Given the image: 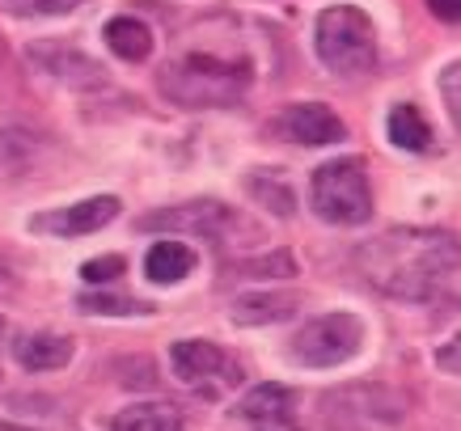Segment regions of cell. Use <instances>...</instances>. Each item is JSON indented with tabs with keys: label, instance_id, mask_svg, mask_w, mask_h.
Segmentation results:
<instances>
[{
	"label": "cell",
	"instance_id": "1",
	"mask_svg": "<svg viewBox=\"0 0 461 431\" xmlns=\"http://www.w3.org/2000/svg\"><path fill=\"white\" fill-rule=\"evenodd\" d=\"M356 266L377 292L428 305L457 283V241L436 229H390L364 241L356 250Z\"/></svg>",
	"mask_w": 461,
	"mask_h": 431
},
{
	"label": "cell",
	"instance_id": "2",
	"mask_svg": "<svg viewBox=\"0 0 461 431\" xmlns=\"http://www.w3.org/2000/svg\"><path fill=\"white\" fill-rule=\"evenodd\" d=\"M250 59H224L212 56V51H186V56H178L174 64L161 68V94L174 106H191V111L229 106L250 89Z\"/></svg>",
	"mask_w": 461,
	"mask_h": 431
},
{
	"label": "cell",
	"instance_id": "3",
	"mask_svg": "<svg viewBox=\"0 0 461 431\" xmlns=\"http://www.w3.org/2000/svg\"><path fill=\"white\" fill-rule=\"evenodd\" d=\"M313 47H318V59L335 76H364V72L377 64V34H373V22L364 9L356 4H330L321 9L318 17V34H313Z\"/></svg>",
	"mask_w": 461,
	"mask_h": 431
},
{
	"label": "cell",
	"instance_id": "4",
	"mask_svg": "<svg viewBox=\"0 0 461 431\" xmlns=\"http://www.w3.org/2000/svg\"><path fill=\"white\" fill-rule=\"evenodd\" d=\"M309 208L318 211V220L356 229L373 216V191H368V169L360 157H339L330 166H321L309 182Z\"/></svg>",
	"mask_w": 461,
	"mask_h": 431
},
{
	"label": "cell",
	"instance_id": "5",
	"mask_svg": "<svg viewBox=\"0 0 461 431\" xmlns=\"http://www.w3.org/2000/svg\"><path fill=\"white\" fill-rule=\"evenodd\" d=\"M169 368L186 390L203 393V398H224L241 385V364L208 338H178L169 347Z\"/></svg>",
	"mask_w": 461,
	"mask_h": 431
},
{
	"label": "cell",
	"instance_id": "6",
	"mask_svg": "<svg viewBox=\"0 0 461 431\" xmlns=\"http://www.w3.org/2000/svg\"><path fill=\"white\" fill-rule=\"evenodd\" d=\"M364 343V321L348 309H335V313H321V318L305 321L293 338V360L305 364V368H335V364H348Z\"/></svg>",
	"mask_w": 461,
	"mask_h": 431
},
{
	"label": "cell",
	"instance_id": "7",
	"mask_svg": "<svg viewBox=\"0 0 461 431\" xmlns=\"http://www.w3.org/2000/svg\"><path fill=\"white\" fill-rule=\"evenodd\" d=\"M30 59L39 64L47 76H56L59 85H68V89H102L106 85V68H102L98 59H89L85 51L68 47V42H56V39H39L30 42Z\"/></svg>",
	"mask_w": 461,
	"mask_h": 431
},
{
	"label": "cell",
	"instance_id": "8",
	"mask_svg": "<svg viewBox=\"0 0 461 431\" xmlns=\"http://www.w3.org/2000/svg\"><path fill=\"white\" fill-rule=\"evenodd\" d=\"M229 224H233V211L224 203L199 199V203H182V208H166L144 216L140 229L144 233H157V229H166V233H195V237H208V241H221L229 233Z\"/></svg>",
	"mask_w": 461,
	"mask_h": 431
},
{
	"label": "cell",
	"instance_id": "9",
	"mask_svg": "<svg viewBox=\"0 0 461 431\" xmlns=\"http://www.w3.org/2000/svg\"><path fill=\"white\" fill-rule=\"evenodd\" d=\"M119 216V199L114 195H98V199H81L72 208L59 211H42L34 216V233H56V237H85V233H98L106 224Z\"/></svg>",
	"mask_w": 461,
	"mask_h": 431
},
{
	"label": "cell",
	"instance_id": "10",
	"mask_svg": "<svg viewBox=\"0 0 461 431\" xmlns=\"http://www.w3.org/2000/svg\"><path fill=\"white\" fill-rule=\"evenodd\" d=\"M280 131L296 144H305V148H326V144H339V139L348 136V127L339 119L330 106H321V102H296L288 111L280 114Z\"/></svg>",
	"mask_w": 461,
	"mask_h": 431
},
{
	"label": "cell",
	"instance_id": "11",
	"mask_svg": "<svg viewBox=\"0 0 461 431\" xmlns=\"http://www.w3.org/2000/svg\"><path fill=\"white\" fill-rule=\"evenodd\" d=\"M293 410H296V398H293V390H284V385H258V390H250L238 402V415L246 418V423H254V427L293 423Z\"/></svg>",
	"mask_w": 461,
	"mask_h": 431
},
{
	"label": "cell",
	"instance_id": "12",
	"mask_svg": "<svg viewBox=\"0 0 461 431\" xmlns=\"http://www.w3.org/2000/svg\"><path fill=\"white\" fill-rule=\"evenodd\" d=\"M301 309L296 292H246L233 301V321L241 326H271V321H288Z\"/></svg>",
	"mask_w": 461,
	"mask_h": 431
},
{
	"label": "cell",
	"instance_id": "13",
	"mask_svg": "<svg viewBox=\"0 0 461 431\" xmlns=\"http://www.w3.org/2000/svg\"><path fill=\"white\" fill-rule=\"evenodd\" d=\"M14 355L26 373H56L72 360V338H64V334H30L14 347Z\"/></svg>",
	"mask_w": 461,
	"mask_h": 431
},
{
	"label": "cell",
	"instance_id": "14",
	"mask_svg": "<svg viewBox=\"0 0 461 431\" xmlns=\"http://www.w3.org/2000/svg\"><path fill=\"white\" fill-rule=\"evenodd\" d=\"M106 47H111L119 59H127V64H144V59L153 56V30L144 26L140 17H114V22H106Z\"/></svg>",
	"mask_w": 461,
	"mask_h": 431
},
{
	"label": "cell",
	"instance_id": "15",
	"mask_svg": "<svg viewBox=\"0 0 461 431\" xmlns=\"http://www.w3.org/2000/svg\"><path fill=\"white\" fill-rule=\"evenodd\" d=\"M111 431H186L182 410L169 402H140L119 410L111 423Z\"/></svg>",
	"mask_w": 461,
	"mask_h": 431
},
{
	"label": "cell",
	"instance_id": "16",
	"mask_svg": "<svg viewBox=\"0 0 461 431\" xmlns=\"http://www.w3.org/2000/svg\"><path fill=\"white\" fill-rule=\"evenodd\" d=\"M195 266V250L182 246V241H157L149 258H144V275L153 283H182Z\"/></svg>",
	"mask_w": 461,
	"mask_h": 431
},
{
	"label": "cell",
	"instance_id": "17",
	"mask_svg": "<svg viewBox=\"0 0 461 431\" xmlns=\"http://www.w3.org/2000/svg\"><path fill=\"white\" fill-rule=\"evenodd\" d=\"M390 144L402 153H428L432 148V127L415 106H393L390 111Z\"/></svg>",
	"mask_w": 461,
	"mask_h": 431
},
{
	"label": "cell",
	"instance_id": "18",
	"mask_svg": "<svg viewBox=\"0 0 461 431\" xmlns=\"http://www.w3.org/2000/svg\"><path fill=\"white\" fill-rule=\"evenodd\" d=\"M246 186H250V195L258 199L267 211H276V216H293L296 199H293V186H288L284 174H250Z\"/></svg>",
	"mask_w": 461,
	"mask_h": 431
},
{
	"label": "cell",
	"instance_id": "19",
	"mask_svg": "<svg viewBox=\"0 0 461 431\" xmlns=\"http://www.w3.org/2000/svg\"><path fill=\"white\" fill-rule=\"evenodd\" d=\"M77 309L85 313H106V318H131V313H153L144 301H131V296H111V292H85L77 301Z\"/></svg>",
	"mask_w": 461,
	"mask_h": 431
},
{
	"label": "cell",
	"instance_id": "20",
	"mask_svg": "<svg viewBox=\"0 0 461 431\" xmlns=\"http://www.w3.org/2000/svg\"><path fill=\"white\" fill-rule=\"evenodd\" d=\"M34 131L26 127H0V169H14L22 166L26 157H34Z\"/></svg>",
	"mask_w": 461,
	"mask_h": 431
},
{
	"label": "cell",
	"instance_id": "21",
	"mask_svg": "<svg viewBox=\"0 0 461 431\" xmlns=\"http://www.w3.org/2000/svg\"><path fill=\"white\" fill-rule=\"evenodd\" d=\"M81 9V0H0V13L9 17H64Z\"/></svg>",
	"mask_w": 461,
	"mask_h": 431
},
{
	"label": "cell",
	"instance_id": "22",
	"mask_svg": "<svg viewBox=\"0 0 461 431\" xmlns=\"http://www.w3.org/2000/svg\"><path fill=\"white\" fill-rule=\"evenodd\" d=\"M233 271H238V275H267V279H271V275H284V279H293L296 275V263H293V254H288V250H276L271 258L238 263ZM233 271H229V275H233Z\"/></svg>",
	"mask_w": 461,
	"mask_h": 431
},
{
	"label": "cell",
	"instance_id": "23",
	"mask_svg": "<svg viewBox=\"0 0 461 431\" xmlns=\"http://www.w3.org/2000/svg\"><path fill=\"white\" fill-rule=\"evenodd\" d=\"M127 271V263L119 258V254H111V258H94V263L81 266V279L85 283H111V279H119Z\"/></svg>",
	"mask_w": 461,
	"mask_h": 431
},
{
	"label": "cell",
	"instance_id": "24",
	"mask_svg": "<svg viewBox=\"0 0 461 431\" xmlns=\"http://www.w3.org/2000/svg\"><path fill=\"white\" fill-rule=\"evenodd\" d=\"M428 9H432L440 22H457V17H461V0H428Z\"/></svg>",
	"mask_w": 461,
	"mask_h": 431
},
{
	"label": "cell",
	"instance_id": "25",
	"mask_svg": "<svg viewBox=\"0 0 461 431\" xmlns=\"http://www.w3.org/2000/svg\"><path fill=\"white\" fill-rule=\"evenodd\" d=\"M445 94H448V111L457 114V64L445 68Z\"/></svg>",
	"mask_w": 461,
	"mask_h": 431
},
{
	"label": "cell",
	"instance_id": "26",
	"mask_svg": "<svg viewBox=\"0 0 461 431\" xmlns=\"http://www.w3.org/2000/svg\"><path fill=\"white\" fill-rule=\"evenodd\" d=\"M440 364H445L448 373L457 368V343H448V347H445V355H440Z\"/></svg>",
	"mask_w": 461,
	"mask_h": 431
},
{
	"label": "cell",
	"instance_id": "27",
	"mask_svg": "<svg viewBox=\"0 0 461 431\" xmlns=\"http://www.w3.org/2000/svg\"><path fill=\"white\" fill-rule=\"evenodd\" d=\"M258 431H301L296 423H280V427H258Z\"/></svg>",
	"mask_w": 461,
	"mask_h": 431
},
{
	"label": "cell",
	"instance_id": "28",
	"mask_svg": "<svg viewBox=\"0 0 461 431\" xmlns=\"http://www.w3.org/2000/svg\"><path fill=\"white\" fill-rule=\"evenodd\" d=\"M0 431H30V427H14V423H0Z\"/></svg>",
	"mask_w": 461,
	"mask_h": 431
},
{
	"label": "cell",
	"instance_id": "29",
	"mask_svg": "<svg viewBox=\"0 0 461 431\" xmlns=\"http://www.w3.org/2000/svg\"><path fill=\"white\" fill-rule=\"evenodd\" d=\"M0 64H5V39H0Z\"/></svg>",
	"mask_w": 461,
	"mask_h": 431
}]
</instances>
